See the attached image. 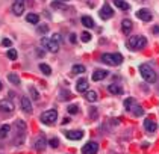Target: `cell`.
Instances as JSON below:
<instances>
[{
    "instance_id": "9a60e30c",
    "label": "cell",
    "mask_w": 159,
    "mask_h": 154,
    "mask_svg": "<svg viewBox=\"0 0 159 154\" xmlns=\"http://www.w3.org/2000/svg\"><path fill=\"white\" fill-rule=\"evenodd\" d=\"M12 12L15 15H21L24 12V2H15L12 5Z\"/></svg>"
},
{
    "instance_id": "ab89813d",
    "label": "cell",
    "mask_w": 159,
    "mask_h": 154,
    "mask_svg": "<svg viewBox=\"0 0 159 154\" xmlns=\"http://www.w3.org/2000/svg\"><path fill=\"white\" fill-rule=\"evenodd\" d=\"M68 122H70V118H67V116L62 120V124H68Z\"/></svg>"
},
{
    "instance_id": "7bdbcfd3",
    "label": "cell",
    "mask_w": 159,
    "mask_h": 154,
    "mask_svg": "<svg viewBox=\"0 0 159 154\" xmlns=\"http://www.w3.org/2000/svg\"><path fill=\"white\" fill-rule=\"evenodd\" d=\"M15 2H24V0H15Z\"/></svg>"
},
{
    "instance_id": "f35d334b",
    "label": "cell",
    "mask_w": 159,
    "mask_h": 154,
    "mask_svg": "<svg viewBox=\"0 0 159 154\" xmlns=\"http://www.w3.org/2000/svg\"><path fill=\"white\" fill-rule=\"evenodd\" d=\"M70 41L73 42V44H74V42L77 41V38H76V35H74V34H71V35H70Z\"/></svg>"
},
{
    "instance_id": "484cf974",
    "label": "cell",
    "mask_w": 159,
    "mask_h": 154,
    "mask_svg": "<svg viewBox=\"0 0 159 154\" xmlns=\"http://www.w3.org/2000/svg\"><path fill=\"white\" fill-rule=\"evenodd\" d=\"M26 20H27V23H31V24H38L39 17H38L36 14H29V15L26 17Z\"/></svg>"
},
{
    "instance_id": "2e32d148",
    "label": "cell",
    "mask_w": 159,
    "mask_h": 154,
    "mask_svg": "<svg viewBox=\"0 0 159 154\" xmlns=\"http://www.w3.org/2000/svg\"><path fill=\"white\" fill-rule=\"evenodd\" d=\"M108 91H109L111 94H114V95H121V94H123V88L120 85H115V83L108 86Z\"/></svg>"
},
{
    "instance_id": "74e56055",
    "label": "cell",
    "mask_w": 159,
    "mask_h": 154,
    "mask_svg": "<svg viewBox=\"0 0 159 154\" xmlns=\"http://www.w3.org/2000/svg\"><path fill=\"white\" fill-rule=\"evenodd\" d=\"M2 44H3L5 47H11V44H12V42H11V39H6V38H5V39L2 41Z\"/></svg>"
},
{
    "instance_id": "836d02e7",
    "label": "cell",
    "mask_w": 159,
    "mask_h": 154,
    "mask_svg": "<svg viewBox=\"0 0 159 154\" xmlns=\"http://www.w3.org/2000/svg\"><path fill=\"white\" fill-rule=\"evenodd\" d=\"M52 8H55V9H65V5H62L61 2H52Z\"/></svg>"
},
{
    "instance_id": "ba28073f",
    "label": "cell",
    "mask_w": 159,
    "mask_h": 154,
    "mask_svg": "<svg viewBox=\"0 0 159 154\" xmlns=\"http://www.w3.org/2000/svg\"><path fill=\"white\" fill-rule=\"evenodd\" d=\"M114 17V11H112V8L105 3L103 6H102V9H100V18L102 20H109V18Z\"/></svg>"
},
{
    "instance_id": "30bf717a",
    "label": "cell",
    "mask_w": 159,
    "mask_h": 154,
    "mask_svg": "<svg viewBox=\"0 0 159 154\" xmlns=\"http://www.w3.org/2000/svg\"><path fill=\"white\" fill-rule=\"evenodd\" d=\"M88 79H85V77H82V79H79L77 80V83H76V89H77V92H87L88 91Z\"/></svg>"
},
{
    "instance_id": "60d3db41",
    "label": "cell",
    "mask_w": 159,
    "mask_h": 154,
    "mask_svg": "<svg viewBox=\"0 0 159 154\" xmlns=\"http://www.w3.org/2000/svg\"><path fill=\"white\" fill-rule=\"evenodd\" d=\"M153 32H155V34H159V26H155V27H153Z\"/></svg>"
},
{
    "instance_id": "4316f807",
    "label": "cell",
    "mask_w": 159,
    "mask_h": 154,
    "mask_svg": "<svg viewBox=\"0 0 159 154\" xmlns=\"http://www.w3.org/2000/svg\"><path fill=\"white\" fill-rule=\"evenodd\" d=\"M29 92H31V97H32V100H34V101H38V100H39V92L36 91L34 86H31V88H29Z\"/></svg>"
},
{
    "instance_id": "6da1fadb",
    "label": "cell",
    "mask_w": 159,
    "mask_h": 154,
    "mask_svg": "<svg viewBox=\"0 0 159 154\" xmlns=\"http://www.w3.org/2000/svg\"><path fill=\"white\" fill-rule=\"evenodd\" d=\"M140 73H141L142 79H144L147 83H155L156 79H158L155 69L152 68L150 65H147V64H141V65H140Z\"/></svg>"
},
{
    "instance_id": "7a4b0ae2",
    "label": "cell",
    "mask_w": 159,
    "mask_h": 154,
    "mask_svg": "<svg viewBox=\"0 0 159 154\" xmlns=\"http://www.w3.org/2000/svg\"><path fill=\"white\" fill-rule=\"evenodd\" d=\"M102 62H105L111 67H117L123 62V56L120 53H105L102 54Z\"/></svg>"
},
{
    "instance_id": "4fadbf2b",
    "label": "cell",
    "mask_w": 159,
    "mask_h": 154,
    "mask_svg": "<svg viewBox=\"0 0 159 154\" xmlns=\"http://www.w3.org/2000/svg\"><path fill=\"white\" fill-rule=\"evenodd\" d=\"M144 128H145L147 132L153 133V132H156V128H158V124L152 120V118H147V120L144 121Z\"/></svg>"
},
{
    "instance_id": "e0dca14e",
    "label": "cell",
    "mask_w": 159,
    "mask_h": 154,
    "mask_svg": "<svg viewBox=\"0 0 159 154\" xmlns=\"http://www.w3.org/2000/svg\"><path fill=\"white\" fill-rule=\"evenodd\" d=\"M46 137L44 136H39L38 139H36V142H35V148L38 150V151H41V150H44L46 148Z\"/></svg>"
},
{
    "instance_id": "5bb4252c",
    "label": "cell",
    "mask_w": 159,
    "mask_h": 154,
    "mask_svg": "<svg viewBox=\"0 0 159 154\" xmlns=\"http://www.w3.org/2000/svg\"><path fill=\"white\" fill-rule=\"evenodd\" d=\"M65 136H67V139H70V140H79V139H82L84 133L80 130H70V132L65 133Z\"/></svg>"
},
{
    "instance_id": "4dcf8cb0",
    "label": "cell",
    "mask_w": 159,
    "mask_h": 154,
    "mask_svg": "<svg viewBox=\"0 0 159 154\" xmlns=\"http://www.w3.org/2000/svg\"><path fill=\"white\" fill-rule=\"evenodd\" d=\"M67 109H68V113H71V115H76V113L79 112V107H77L76 104H70Z\"/></svg>"
},
{
    "instance_id": "ac0fdd59",
    "label": "cell",
    "mask_w": 159,
    "mask_h": 154,
    "mask_svg": "<svg viewBox=\"0 0 159 154\" xmlns=\"http://www.w3.org/2000/svg\"><path fill=\"white\" fill-rule=\"evenodd\" d=\"M114 3H115V6H117L118 9H121V11H127V9L130 8L126 0H114Z\"/></svg>"
},
{
    "instance_id": "d6a6232c",
    "label": "cell",
    "mask_w": 159,
    "mask_h": 154,
    "mask_svg": "<svg viewBox=\"0 0 159 154\" xmlns=\"http://www.w3.org/2000/svg\"><path fill=\"white\" fill-rule=\"evenodd\" d=\"M80 38H82L84 42H89V41H91V34H89V32H82Z\"/></svg>"
},
{
    "instance_id": "1f68e13d",
    "label": "cell",
    "mask_w": 159,
    "mask_h": 154,
    "mask_svg": "<svg viewBox=\"0 0 159 154\" xmlns=\"http://www.w3.org/2000/svg\"><path fill=\"white\" fill-rule=\"evenodd\" d=\"M49 145H50L52 148H58V147H59V139H58V137H52V139L49 140Z\"/></svg>"
},
{
    "instance_id": "8d00e7d4",
    "label": "cell",
    "mask_w": 159,
    "mask_h": 154,
    "mask_svg": "<svg viewBox=\"0 0 159 154\" xmlns=\"http://www.w3.org/2000/svg\"><path fill=\"white\" fill-rule=\"evenodd\" d=\"M89 116H91L92 120L97 118V110H96V107H91V110H89Z\"/></svg>"
},
{
    "instance_id": "5b68a950",
    "label": "cell",
    "mask_w": 159,
    "mask_h": 154,
    "mask_svg": "<svg viewBox=\"0 0 159 154\" xmlns=\"http://www.w3.org/2000/svg\"><path fill=\"white\" fill-rule=\"evenodd\" d=\"M41 44L47 49L49 51H52V53H56V51L59 50V42L58 41H55V39H49V38H46V36H43L41 38Z\"/></svg>"
},
{
    "instance_id": "ffe728a7",
    "label": "cell",
    "mask_w": 159,
    "mask_h": 154,
    "mask_svg": "<svg viewBox=\"0 0 159 154\" xmlns=\"http://www.w3.org/2000/svg\"><path fill=\"white\" fill-rule=\"evenodd\" d=\"M80 21H82V24L85 26V27H94V20L88 15H84V17L80 18Z\"/></svg>"
},
{
    "instance_id": "44dd1931",
    "label": "cell",
    "mask_w": 159,
    "mask_h": 154,
    "mask_svg": "<svg viewBox=\"0 0 159 154\" xmlns=\"http://www.w3.org/2000/svg\"><path fill=\"white\" fill-rule=\"evenodd\" d=\"M9 130H11V125H8V124H3V125L0 127V139H5V137L8 136Z\"/></svg>"
},
{
    "instance_id": "3957f363",
    "label": "cell",
    "mask_w": 159,
    "mask_h": 154,
    "mask_svg": "<svg viewBox=\"0 0 159 154\" xmlns=\"http://www.w3.org/2000/svg\"><path fill=\"white\" fill-rule=\"evenodd\" d=\"M127 45H129V49H132V50H142V49H145V45H147V39H145L144 36H140V35L130 36L129 41H127Z\"/></svg>"
},
{
    "instance_id": "f546056e",
    "label": "cell",
    "mask_w": 159,
    "mask_h": 154,
    "mask_svg": "<svg viewBox=\"0 0 159 154\" xmlns=\"http://www.w3.org/2000/svg\"><path fill=\"white\" fill-rule=\"evenodd\" d=\"M124 107H126L127 110H132V107H133V98H127V100H124Z\"/></svg>"
},
{
    "instance_id": "7c38bea8",
    "label": "cell",
    "mask_w": 159,
    "mask_h": 154,
    "mask_svg": "<svg viewBox=\"0 0 159 154\" xmlns=\"http://www.w3.org/2000/svg\"><path fill=\"white\" fill-rule=\"evenodd\" d=\"M21 109L24 113H32V104H31V100L27 97H21Z\"/></svg>"
},
{
    "instance_id": "d590c367",
    "label": "cell",
    "mask_w": 159,
    "mask_h": 154,
    "mask_svg": "<svg viewBox=\"0 0 159 154\" xmlns=\"http://www.w3.org/2000/svg\"><path fill=\"white\" fill-rule=\"evenodd\" d=\"M70 98H71V94L68 91H67V92H65V91H61V100H70Z\"/></svg>"
},
{
    "instance_id": "9c48e42d",
    "label": "cell",
    "mask_w": 159,
    "mask_h": 154,
    "mask_svg": "<svg viewBox=\"0 0 159 154\" xmlns=\"http://www.w3.org/2000/svg\"><path fill=\"white\" fill-rule=\"evenodd\" d=\"M137 17L140 18V20H142V21H150L153 15H152V12H150L149 9L142 8V9H138V11H137Z\"/></svg>"
},
{
    "instance_id": "cb8c5ba5",
    "label": "cell",
    "mask_w": 159,
    "mask_h": 154,
    "mask_svg": "<svg viewBox=\"0 0 159 154\" xmlns=\"http://www.w3.org/2000/svg\"><path fill=\"white\" fill-rule=\"evenodd\" d=\"M135 116H141V115H144V109H142L141 106H138V104H135L133 107H132V110H130Z\"/></svg>"
},
{
    "instance_id": "8992f818",
    "label": "cell",
    "mask_w": 159,
    "mask_h": 154,
    "mask_svg": "<svg viewBox=\"0 0 159 154\" xmlns=\"http://www.w3.org/2000/svg\"><path fill=\"white\" fill-rule=\"evenodd\" d=\"M14 104L12 101H9V100H0V112L2 113H6V115H11L12 112H14Z\"/></svg>"
},
{
    "instance_id": "f1b7e54d",
    "label": "cell",
    "mask_w": 159,
    "mask_h": 154,
    "mask_svg": "<svg viewBox=\"0 0 159 154\" xmlns=\"http://www.w3.org/2000/svg\"><path fill=\"white\" fill-rule=\"evenodd\" d=\"M6 56H8L11 61H15V59H17V50H15V49H9L8 53H6Z\"/></svg>"
},
{
    "instance_id": "d4e9b609",
    "label": "cell",
    "mask_w": 159,
    "mask_h": 154,
    "mask_svg": "<svg viewBox=\"0 0 159 154\" xmlns=\"http://www.w3.org/2000/svg\"><path fill=\"white\" fill-rule=\"evenodd\" d=\"M71 73L73 74H82V73H85V67L84 65H73V68H71Z\"/></svg>"
},
{
    "instance_id": "603a6c76",
    "label": "cell",
    "mask_w": 159,
    "mask_h": 154,
    "mask_svg": "<svg viewBox=\"0 0 159 154\" xmlns=\"http://www.w3.org/2000/svg\"><path fill=\"white\" fill-rule=\"evenodd\" d=\"M8 80H9L12 85H20V77H18L15 73H9V74H8Z\"/></svg>"
},
{
    "instance_id": "83f0119b",
    "label": "cell",
    "mask_w": 159,
    "mask_h": 154,
    "mask_svg": "<svg viewBox=\"0 0 159 154\" xmlns=\"http://www.w3.org/2000/svg\"><path fill=\"white\" fill-rule=\"evenodd\" d=\"M39 69H41L46 76H50V74H52V68H50L47 64H39Z\"/></svg>"
},
{
    "instance_id": "52a82bcc",
    "label": "cell",
    "mask_w": 159,
    "mask_h": 154,
    "mask_svg": "<svg viewBox=\"0 0 159 154\" xmlns=\"http://www.w3.org/2000/svg\"><path fill=\"white\" fill-rule=\"evenodd\" d=\"M97 151H99L97 142H88L82 147V154H97Z\"/></svg>"
},
{
    "instance_id": "7402d4cb",
    "label": "cell",
    "mask_w": 159,
    "mask_h": 154,
    "mask_svg": "<svg viewBox=\"0 0 159 154\" xmlns=\"http://www.w3.org/2000/svg\"><path fill=\"white\" fill-rule=\"evenodd\" d=\"M85 98H87V100H88V101H97V98H99V97H97V92H94V91H87V92H85Z\"/></svg>"
},
{
    "instance_id": "ee69618b",
    "label": "cell",
    "mask_w": 159,
    "mask_h": 154,
    "mask_svg": "<svg viewBox=\"0 0 159 154\" xmlns=\"http://www.w3.org/2000/svg\"><path fill=\"white\" fill-rule=\"evenodd\" d=\"M61 2H68V0H61Z\"/></svg>"
},
{
    "instance_id": "b9f144b4",
    "label": "cell",
    "mask_w": 159,
    "mask_h": 154,
    "mask_svg": "<svg viewBox=\"0 0 159 154\" xmlns=\"http://www.w3.org/2000/svg\"><path fill=\"white\" fill-rule=\"evenodd\" d=\"M2 88H3V85H2V82H0V91H2Z\"/></svg>"
},
{
    "instance_id": "277c9868",
    "label": "cell",
    "mask_w": 159,
    "mask_h": 154,
    "mask_svg": "<svg viewBox=\"0 0 159 154\" xmlns=\"http://www.w3.org/2000/svg\"><path fill=\"white\" fill-rule=\"evenodd\" d=\"M56 120H58V112H56L55 109L46 110V112H43V113H41V121H43L44 124H47V125L53 124Z\"/></svg>"
},
{
    "instance_id": "e575fe53",
    "label": "cell",
    "mask_w": 159,
    "mask_h": 154,
    "mask_svg": "<svg viewBox=\"0 0 159 154\" xmlns=\"http://www.w3.org/2000/svg\"><path fill=\"white\" fill-rule=\"evenodd\" d=\"M36 30H38V34H47V32H49V27H47L46 24H43V26H38Z\"/></svg>"
},
{
    "instance_id": "8fae6325",
    "label": "cell",
    "mask_w": 159,
    "mask_h": 154,
    "mask_svg": "<svg viewBox=\"0 0 159 154\" xmlns=\"http://www.w3.org/2000/svg\"><path fill=\"white\" fill-rule=\"evenodd\" d=\"M106 77H108V71L106 69H96L92 73V80L94 82H100V80H103Z\"/></svg>"
},
{
    "instance_id": "d6986e66",
    "label": "cell",
    "mask_w": 159,
    "mask_h": 154,
    "mask_svg": "<svg viewBox=\"0 0 159 154\" xmlns=\"http://www.w3.org/2000/svg\"><path fill=\"white\" fill-rule=\"evenodd\" d=\"M121 29H123L124 34L127 35L132 30V21H130V20H123V21H121Z\"/></svg>"
}]
</instances>
